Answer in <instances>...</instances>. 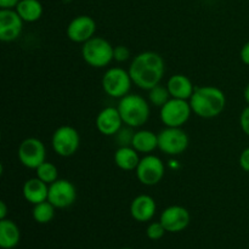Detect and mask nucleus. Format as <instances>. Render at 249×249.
<instances>
[{"label":"nucleus","instance_id":"1","mask_svg":"<svg viewBox=\"0 0 249 249\" xmlns=\"http://www.w3.org/2000/svg\"><path fill=\"white\" fill-rule=\"evenodd\" d=\"M128 71L134 84L148 91L160 84L165 73V63L160 53L143 51L133 58Z\"/></svg>","mask_w":249,"mask_h":249},{"label":"nucleus","instance_id":"2","mask_svg":"<svg viewBox=\"0 0 249 249\" xmlns=\"http://www.w3.org/2000/svg\"><path fill=\"white\" fill-rule=\"evenodd\" d=\"M189 101L192 112L204 119L220 116L226 106V96L224 91L213 85L196 88Z\"/></svg>","mask_w":249,"mask_h":249},{"label":"nucleus","instance_id":"3","mask_svg":"<svg viewBox=\"0 0 249 249\" xmlns=\"http://www.w3.org/2000/svg\"><path fill=\"white\" fill-rule=\"evenodd\" d=\"M124 124L130 128H140L147 123L150 118V104L145 97L136 94H128L119 99L117 105Z\"/></svg>","mask_w":249,"mask_h":249},{"label":"nucleus","instance_id":"4","mask_svg":"<svg viewBox=\"0 0 249 249\" xmlns=\"http://www.w3.org/2000/svg\"><path fill=\"white\" fill-rule=\"evenodd\" d=\"M114 46L102 36H92L82 46V57L94 68H105L113 58Z\"/></svg>","mask_w":249,"mask_h":249},{"label":"nucleus","instance_id":"5","mask_svg":"<svg viewBox=\"0 0 249 249\" xmlns=\"http://www.w3.org/2000/svg\"><path fill=\"white\" fill-rule=\"evenodd\" d=\"M102 89L113 99H122L129 94L134 84L129 71L122 67H112L105 72L101 80Z\"/></svg>","mask_w":249,"mask_h":249},{"label":"nucleus","instance_id":"6","mask_svg":"<svg viewBox=\"0 0 249 249\" xmlns=\"http://www.w3.org/2000/svg\"><path fill=\"white\" fill-rule=\"evenodd\" d=\"M191 105L189 100H180L170 97L169 101L160 107V118L165 126L181 128L191 117Z\"/></svg>","mask_w":249,"mask_h":249},{"label":"nucleus","instance_id":"7","mask_svg":"<svg viewBox=\"0 0 249 249\" xmlns=\"http://www.w3.org/2000/svg\"><path fill=\"white\" fill-rule=\"evenodd\" d=\"M53 152L60 157H72L78 152L80 146V135L75 128L71 125L58 126L51 138Z\"/></svg>","mask_w":249,"mask_h":249},{"label":"nucleus","instance_id":"8","mask_svg":"<svg viewBox=\"0 0 249 249\" xmlns=\"http://www.w3.org/2000/svg\"><path fill=\"white\" fill-rule=\"evenodd\" d=\"M190 139L181 128L165 126L158 134V148L168 156H180L187 150Z\"/></svg>","mask_w":249,"mask_h":249},{"label":"nucleus","instance_id":"9","mask_svg":"<svg viewBox=\"0 0 249 249\" xmlns=\"http://www.w3.org/2000/svg\"><path fill=\"white\" fill-rule=\"evenodd\" d=\"M136 178L145 186H155L165 174V167L163 160L155 155H146L140 160L136 167Z\"/></svg>","mask_w":249,"mask_h":249},{"label":"nucleus","instance_id":"10","mask_svg":"<svg viewBox=\"0 0 249 249\" xmlns=\"http://www.w3.org/2000/svg\"><path fill=\"white\" fill-rule=\"evenodd\" d=\"M17 156L22 165L36 170L46 160V148L43 141L36 138H27L19 143Z\"/></svg>","mask_w":249,"mask_h":249},{"label":"nucleus","instance_id":"11","mask_svg":"<svg viewBox=\"0 0 249 249\" xmlns=\"http://www.w3.org/2000/svg\"><path fill=\"white\" fill-rule=\"evenodd\" d=\"M77 199V189L74 184L66 179H57L49 185L48 201L55 208L63 209L71 207Z\"/></svg>","mask_w":249,"mask_h":249},{"label":"nucleus","instance_id":"12","mask_svg":"<svg viewBox=\"0 0 249 249\" xmlns=\"http://www.w3.org/2000/svg\"><path fill=\"white\" fill-rule=\"evenodd\" d=\"M95 33H96V22L88 15L74 17L68 23L66 29L68 39L77 44H84L85 41L95 36Z\"/></svg>","mask_w":249,"mask_h":249},{"label":"nucleus","instance_id":"13","mask_svg":"<svg viewBox=\"0 0 249 249\" xmlns=\"http://www.w3.org/2000/svg\"><path fill=\"white\" fill-rule=\"evenodd\" d=\"M191 216L189 211L181 206H169L160 213V221L165 231L170 233L181 232L189 226Z\"/></svg>","mask_w":249,"mask_h":249},{"label":"nucleus","instance_id":"14","mask_svg":"<svg viewBox=\"0 0 249 249\" xmlns=\"http://www.w3.org/2000/svg\"><path fill=\"white\" fill-rule=\"evenodd\" d=\"M23 22L15 9L0 10V40L10 43L18 39L23 29Z\"/></svg>","mask_w":249,"mask_h":249},{"label":"nucleus","instance_id":"15","mask_svg":"<svg viewBox=\"0 0 249 249\" xmlns=\"http://www.w3.org/2000/svg\"><path fill=\"white\" fill-rule=\"evenodd\" d=\"M123 124L124 122L118 108L113 106L105 107L96 117V128L102 135L114 136L121 130Z\"/></svg>","mask_w":249,"mask_h":249},{"label":"nucleus","instance_id":"16","mask_svg":"<svg viewBox=\"0 0 249 249\" xmlns=\"http://www.w3.org/2000/svg\"><path fill=\"white\" fill-rule=\"evenodd\" d=\"M157 212V204L153 197L148 195H139L131 201L130 214L139 223L150 221Z\"/></svg>","mask_w":249,"mask_h":249},{"label":"nucleus","instance_id":"17","mask_svg":"<svg viewBox=\"0 0 249 249\" xmlns=\"http://www.w3.org/2000/svg\"><path fill=\"white\" fill-rule=\"evenodd\" d=\"M22 194H23L24 199L28 203L36 206V204L41 203V202L48 201L49 185L46 182L41 181L39 178H32V179H28L23 184Z\"/></svg>","mask_w":249,"mask_h":249},{"label":"nucleus","instance_id":"18","mask_svg":"<svg viewBox=\"0 0 249 249\" xmlns=\"http://www.w3.org/2000/svg\"><path fill=\"white\" fill-rule=\"evenodd\" d=\"M168 91L173 99L190 100L196 88L192 84L191 79L185 74H174L167 82Z\"/></svg>","mask_w":249,"mask_h":249},{"label":"nucleus","instance_id":"19","mask_svg":"<svg viewBox=\"0 0 249 249\" xmlns=\"http://www.w3.org/2000/svg\"><path fill=\"white\" fill-rule=\"evenodd\" d=\"M140 160L139 152L133 146H119L114 152V163L119 169L124 172L135 170L140 163Z\"/></svg>","mask_w":249,"mask_h":249},{"label":"nucleus","instance_id":"20","mask_svg":"<svg viewBox=\"0 0 249 249\" xmlns=\"http://www.w3.org/2000/svg\"><path fill=\"white\" fill-rule=\"evenodd\" d=\"M131 146L139 153L150 155L156 148H158V134L153 133L152 130H147V129L135 131Z\"/></svg>","mask_w":249,"mask_h":249},{"label":"nucleus","instance_id":"21","mask_svg":"<svg viewBox=\"0 0 249 249\" xmlns=\"http://www.w3.org/2000/svg\"><path fill=\"white\" fill-rule=\"evenodd\" d=\"M21 240L18 226L10 219L0 220V247L2 249H12L16 247Z\"/></svg>","mask_w":249,"mask_h":249},{"label":"nucleus","instance_id":"22","mask_svg":"<svg viewBox=\"0 0 249 249\" xmlns=\"http://www.w3.org/2000/svg\"><path fill=\"white\" fill-rule=\"evenodd\" d=\"M15 10L21 18L28 23L39 21L44 12V7L39 0H19Z\"/></svg>","mask_w":249,"mask_h":249},{"label":"nucleus","instance_id":"23","mask_svg":"<svg viewBox=\"0 0 249 249\" xmlns=\"http://www.w3.org/2000/svg\"><path fill=\"white\" fill-rule=\"evenodd\" d=\"M32 215L38 224L50 223L55 216V206H53L49 201L41 202L33 207Z\"/></svg>","mask_w":249,"mask_h":249},{"label":"nucleus","instance_id":"24","mask_svg":"<svg viewBox=\"0 0 249 249\" xmlns=\"http://www.w3.org/2000/svg\"><path fill=\"white\" fill-rule=\"evenodd\" d=\"M36 177L50 185L58 179V168L53 163L45 160L36 169Z\"/></svg>","mask_w":249,"mask_h":249},{"label":"nucleus","instance_id":"25","mask_svg":"<svg viewBox=\"0 0 249 249\" xmlns=\"http://www.w3.org/2000/svg\"><path fill=\"white\" fill-rule=\"evenodd\" d=\"M170 97L172 96L168 91L167 85L163 87V85L158 84L153 87L152 89L148 90V101H150V104L156 107H160V108L169 101Z\"/></svg>","mask_w":249,"mask_h":249},{"label":"nucleus","instance_id":"26","mask_svg":"<svg viewBox=\"0 0 249 249\" xmlns=\"http://www.w3.org/2000/svg\"><path fill=\"white\" fill-rule=\"evenodd\" d=\"M167 232L164 229V226L162 225L160 221H155V223H151L150 225L146 229V235L150 240L152 241H158L164 236V233Z\"/></svg>","mask_w":249,"mask_h":249},{"label":"nucleus","instance_id":"27","mask_svg":"<svg viewBox=\"0 0 249 249\" xmlns=\"http://www.w3.org/2000/svg\"><path fill=\"white\" fill-rule=\"evenodd\" d=\"M134 128H130V126L126 125V128H123L122 126L121 130L116 134V141L119 143V146H131V141H133Z\"/></svg>","mask_w":249,"mask_h":249},{"label":"nucleus","instance_id":"28","mask_svg":"<svg viewBox=\"0 0 249 249\" xmlns=\"http://www.w3.org/2000/svg\"><path fill=\"white\" fill-rule=\"evenodd\" d=\"M130 57V50L124 45L114 46L113 50V58L117 62H125Z\"/></svg>","mask_w":249,"mask_h":249},{"label":"nucleus","instance_id":"29","mask_svg":"<svg viewBox=\"0 0 249 249\" xmlns=\"http://www.w3.org/2000/svg\"><path fill=\"white\" fill-rule=\"evenodd\" d=\"M240 125L243 133L249 136V106L246 107L240 116Z\"/></svg>","mask_w":249,"mask_h":249},{"label":"nucleus","instance_id":"30","mask_svg":"<svg viewBox=\"0 0 249 249\" xmlns=\"http://www.w3.org/2000/svg\"><path fill=\"white\" fill-rule=\"evenodd\" d=\"M238 163H240V167L242 168L245 172L249 173V147L245 148V150L241 152L240 158H238Z\"/></svg>","mask_w":249,"mask_h":249},{"label":"nucleus","instance_id":"31","mask_svg":"<svg viewBox=\"0 0 249 249\" xmlns=\"http://www.w3.org/2000/svg\"><path fill=\"white\" fill-rule=\"evenodd\" d=\"M240 57L241 61H242L245 65L249 66V41H247V43L242 46V49H241Z\"/></svg>","mask_w":249,"mask_h":249},{"label":"nucleus","instance_id":"32","mask_svg":"<svg viewBox=\"0 0 249 249\" xmlns=\"http://www.w3.org/2000/svg\"><path fill=\"white\" fill-rule=\"evenodd\" d=\"M19 0H0V7L1 9H15Z\"/></svg>","mask_w":249,"mask_h":249},{"label":"nucleus","instance_id":"33","mask_svg":"<svg viewBox=\"0 0 249 249\" xmlns=\"http://www.w3.org/2000/svg\"><path fill=\"white\" fill-rule=\"evenodd\" d=\"M6 214H7L6 203H5L4 201H0V220L6 219Z\"/></svg>","mask_w":249,"mask_h":249},{"label":"nucleus","instance_id":"34","mask_svg":"<svg viewBox=\"0 0 249 249\" xmlns=\"http://www.w3.org/2000/svg\"><path fill=\"white\" fill-rule=\"evenodd\" d=\"M243 97H245L246 102H247L248 106H249V83L247 85H246L245 90H243Z\"/></svg>","mask_w":249,"mask_h":249},{"label":"nucleus","instance_id":"35","mask_svg":"<svg viewBox=\"0 0 249 249\" xmlns=\"http://www.w3.org/2000/svg\"><path fill=\"white\" fill-rule=\"evenodd\" d=\"M122 249H131V248H122Z\"/></svg>","mask_w":249,"mask_h":249}]
</instances>
